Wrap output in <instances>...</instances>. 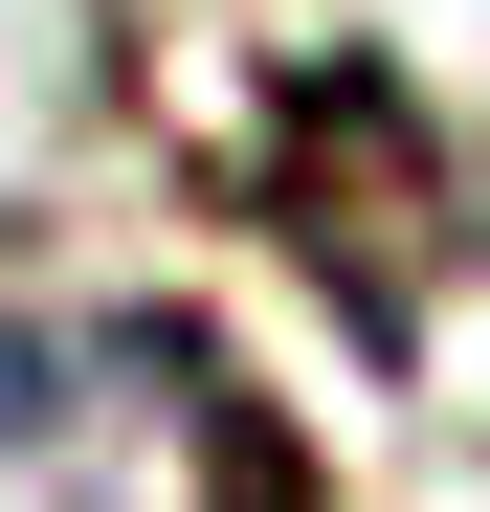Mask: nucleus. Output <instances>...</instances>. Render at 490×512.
<instances>
[{
  "instance_id": "obj_1",
  "label": "nucleus",
  "mask_w": 490,
  "mask_h": 512,
  "mask_svg": "<svg viewBox=\"0 0 490 512\" xmlns=\"http://www.w3.org/2000/svg\"><path fill=\"white\" fill-rule=\"evenodd\" d=\"M268 201L312 245V290L357 312V357H424V290H446V245H468V179H446V134H424L401 67H290Z\"/></svg>"
}]
</instances>
